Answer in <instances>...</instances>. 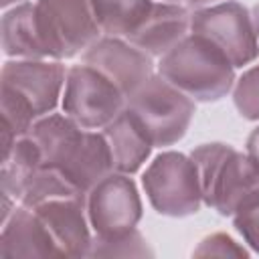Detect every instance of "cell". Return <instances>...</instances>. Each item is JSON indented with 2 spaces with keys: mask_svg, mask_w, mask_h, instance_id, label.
Here are the masks:
<instances>
[{
  "mask_svg": "<svg viewBox=\"0 0 259 259\" xmlns=\"http://www.w3.org/2000/svg\"><path fill=\"white\" fill-rule=\"evenodd\" d=\"M36 150L40 166L57 170L77 192L85 194L113 172L103 134L83 130L65 113H49L24 134Z\"/></svg>",
  "mask_w": 259,
  "mask_h": 259,
  "instance_id": "obj_1",
  "label": "cell"
},
{
  "mask_svg": "<svg viewBox=\"0 0 259 259\" xmlns=\"http://www.w3.org/2000/svg\"><path fill=\"white\" fill-rule=\"evenodd\" d=\"M2 51L16 59H47L34 2H20L2 16Z\"/></svg>",
  "mask_w": 259,
  "mask_h": 259,
  "instance_id": "obj_16",
  "label": "cell"
},
{
  "mask_svg": "<svg viewBox=\"0 0 259 259\" xmlns=\"http://www.w3.org/2000/svg\"><path fill=\"white\" fill-rule=\"evenodd\" d=\"M81 61L103 77H107L125 97H127L152 75V57L125 38L119 36H99L83 55Z\"/></svg>",
  "mask_w": 259,
  "mask_h": 259,
  "instance_id": "obj_11",
  "label": "cell"
},
{
  "mask_svg": "<svg viewBox=\"0 0 259 259\" xmlns=\"http://www.w3.org/2000/svg\"><path fill=\"white\" fill-rule=\"evenodd\" d=\"M233 227L249 245L251 251L259 255V190L251 192L235 210Z\"/></svg>",
  "mask_w": 259,
  "mask_h": 259,
  "instance_id": "obj_20",
  "label": "cell"
},
{
  "mask_svg": "<svg viewBox=\"0 0 259 259\" xmlns=\"http://www.w3.org/2000/svg\"><path fill=\"white\" fill-rule=\"evenodd\" d=\"M162 2H174V4H182L186 8H202V6L210 4L212 0H162Z\"/></svg>",
  "mask_w": 259,
  "mask_h": 259,
  "instance_id": "obj_23",
  "label": "cell"
},
{
  "mask_svg": "<svg viewBox=\"0 0 259 259\" xmlns=\"http://www.w3.org/2000/svg\"><path fill=\"white\" fill-rule=\"evenodd\" d=\"M245 150H247V156L253 160V164L259 168V125L249 134L247 144H245Z\"/></svg>",
  "mask_w": 259,
  "mask_h": 259,
  "instance_id": "obj_22",
  "label": "cell"
},
{
  "mask_svg": "<svg viewBox=\"0 0 259 259\" xmlns=\"http://www.w3.org/2000/svg\"><path fill=\"white\" fill-rule=\"evenodd\" d=\"M190 34L210 42L235 69L259 57V40L253 16L237 0H225L190 12Z\"/></svg>",
  "mask_w": 259,
  "mask_h": 259,
  "instance_id": "obj_7",
  "label": "cell"
},
{
  "mask_svg": "<svg viewBox=\"0 0 259 259\" xmlns=\"http://www.w3.org/2000/svg\"><path fill=\"white\" fill-rule=\"evenodd\" d=\"M192 255L194 257H249V251L243 249L227 233H212L198 243Z\"/></svg>",
  "mask_w": 259,
  "mask_h": 259,
  "instance_id": "obj_21",
  "label": "cell"
},
{
  "mask_svg": "<svg viewBox=\"0 0 259 259\" xmlns=\"http://www.w3.org/2000/svg\"><path fill=\"white\" fill-rule=\"evenodd\" d=\"M125 107L144 127L154 148L180 142L194 117V99L168 83L160 73H152L127 97Z\"/></svg>",
  "mask_w": 259,
  "mask_h": 259,
  "instance_id": "obj_5",
  "label": "cell"
},
{
  "mask_svg": "<svg viewBox=\"0 0 259 259\" xmlns=\"http://www.w3.org/2000/svg\"><path fill=\"white\" fill-rule=\"evenodd\" d=\"M67 71L59 61L18 59L6 61L0 73L2 144L22 138L36 119L55 111L63 97Z\"/></svg>",
  "mask_w": 259,
  "mask_h": 259,
  "instance_id": "obj_2",
  "label": "cell"
},
{
  "mask_svg": "<svg viewBox=\"0 0 259 259\" xmlns=\"http://www.w3.org/2000/svg\"><path fill=\"white\" fill-rule=\"evenodd\" d=\"M158 73L200 103L223 99L237 81L235 67L210 42L196 34H188L160 57Z\"/></svg>",
  "mask_w": 259,
  "mask_h": 259,
  "instance_id": "obj_4",
  "label": "cell"
},
{
  "mask_svg": "<svg viewBox=\"0 0 259 259\" xmlns=\"http://www.w3.org/2000/svg\"><path fill=\"white\" fill-rule=\"evenodd\" d=\"M190 34V10L174 2H154L144 20L125 36L127 42L148 53L164 57Z\"/></svg>",
  "mask_w": 259,
  "mask_h": 259,
  "instance_id": "obj_13",
  "label": "cell"
},
{
  "mask_svg": "<svg viewBox=\"0 0 259 259\" xmlns=\"http://www.w3.org/2000/svg\"><path fill=\"white\" fill-rule=\"evenodd\" d=\"M51 255H57V251L38 214L24 204L20 208H14L12 214L2 223L0 257L14 259V257H51Z\"/></svg>",
  "mask_w": 259,
  "mask_h": 259,
  "instance_id": "obj_14",
  "label": "cell"
},
{
  "mask_svg": "<svg viewBox=\"0 0 259 259\" xmlns=\"http://www.w3.org/2000/svg\"><path fill=\"white\" fill-rule=\"evenodd\" d=\"M152 255V249L146 245V239L138 229H132L117 237H95L89 247L87 257H146Z\"/></svg>",
  "mask_w": 259,
  "mask_h": 259,
  "instance_id": "obj_18",
  "label": "cell"
},
{
  "mask_svg": "<svg viewBox=\"0 0 259 259\" xmlns=\"http://www.w3.org/2000/svg\"><path fill=\"white\" fill-rule=\"evenodd\" d=\"M34 10L47 59L85 53L101 34L89 0H34Z\"/></svg>",
  "mask_w": 259,
  "mask_h": 259,
  "instance_id": "obj_8",
  "label": "cell"
},
{
  "mask_svg": "<svg viewBox=\"0 0 259 259\" xmlns=\"http://www.w3.org/2000/svg\"><path fill=\"white\" fill-rule=\"evenodd\" d=\"M93 16L105 36L125 38L152 8V0H89Z\"/></svg>",
  "mask_w": 259,
  "mask_h": 259,
  "instance_id": "obj_17",
  "label": "cell"
},
{
  "mask_svg": "<svg viewBox=\"0 0 259 259\" xmlns=\"http://www.w3.org/2000/svg\"><path fill=\"white\" fill-rule=\"evenodd\" d=\"M87 219L95 237H117L142 221V200L130 174L111 172L85 196Z\"/></svg>",
  "mask_w": 259,
  "mask_h": 259,
  "instance_id": "obj_10",
  "label": "cell"
},
{
  "mask_svg": "<svg viewBox=\"0 0 259 259\" xmlns=\"http://www.w3.org/2000/svg\"><path fill=\"white\" fill-rule=\"evenodd\" d=\"M61 105L83 130H103L125 109V97L107 77L81 63L67 69Z\"/></svg>",
  "mask_w": 259,
  "mask_h": 259,
  "instance_id": "obj_9",
  "label": "cell"
},
{
  "mask_svg": "<svg viewBox=\"0 0 259 259\" xmlns=\"http://www.w3.org/2000/svg\"><path fill=\"white\" fill-rule=\"evenodd\" d=\"M101 134L111 154L113 172L134 174L146 164L152 154L154 144L127 107L115 119H111Z\"/></svg>",
  "mask_w": 259,
  "mask_h": 259,
  "instance_id": "obj_15",
  "label": "cell"
},
{
  "mask_svg": "<svg viewBox=\"0 0 259 259\" xmlns=\"http://www.w3.org/2000/svg\"><path fill=\"white\" fill-rule=\"evenodd\" d=\"M22 0H0V4L6 8V6H10V4H20Z\"/></svg>",
  "mask_w": 259,
  "mask_h": 259,
  "instance_id": "obj_25",
  "label": "cell"
},
{
  "mask_svg": "<svg viewBox=\"0 0 259 259\" xmlns=\"http://www.w3.org/2000/svg\"><path fill=\"white\" fill-rule=\"evenodd\" d=\"M142 186L152 208L162 217L184 219L200 210L198 172L192 158L182 152H160L144 170Z\"/></svg>",
  "mask_w": 259,
  "mask_h": 259,
  "instance_id": "obj_6",
  "label": "cell"
},
{
  "mask_svg": "<svg viewBox=\"0 0 259 259\" xmlns=\"http://www.w3.org/2000/svg\"><path fill=\"white\" fill-rule=\"evenodd\" d=\"M233 103L243 119L259 121V63L247 69L235 81Z\"/></svg>",
  "mask_w": 259,
  "mask_h": 259,
  "instance_id": "obj_19",
  "label": "cell"
},
{
  "mask_svg": "<svg viewBox=\"0 0 259 259\" xmlns=\"http://www.w3.org/2000/svg\"><path fill=\"white\" fill-rule=\"evenodd\" d=\"M47 227L59 257H87L91 247V225L85 196L51 198L32 206Z\"/></svg>",
  "mask_w": 259,
  "mask_h": 259,
  "instance_id": "obj_12",
  "label": "cell"
},
{
  "mask_svg": "<svg viewBox=\"0 0 259 259\" xmlns=\"http://www.w3.org/2000/svg\"><path fill=\"white\" fill-rule=\"evenodd\" d=\"M190 158L198 172L202 204L221 217H233L239 204L259 190V168L229 144H200L190 152Z\"/></svg>",
  "mask_w": 259,
  "mask_h": 259,
  "instance_id": "obj_3",
  "label": "cell"
},
{
  "mask_svg": "<svg viewBox=\"0 0 259 259\" xmlns=\"http://www.w3.org/2000/svg\"><path fill=\"white\" fill-rule=\"evenodd\" d=\"M251 16H253V24H255V30H257V36H259V4H255Z\"/></svg>",
  "mask_w": 259,
  "mask_h": 259,
  "instance_id": "obj_24",
  "label": "cell"
}]
</instances>
